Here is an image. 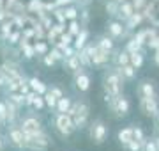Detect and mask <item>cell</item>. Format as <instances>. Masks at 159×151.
I'll list each match as a JSON object with an SVG mask.
<instances>
[{"label": "cell", "mask_w": 159, "mask_h": 151, "mask_svg": "<svg viewBox=\"0 0 159 151\" xmlns=\"http://www.w3.org/2000/svg\"><path fill=\"white\" fill-rule=\"evenodd\" d=\"M125 82L120 75L119 66L115 68H106V71L102 73V91L108 96H119L124 93Z\"/></svg>", "instance_id": "cell-1"}, {"label": "cell", "mask_w": 159, "mask_h": 151, "mask_svg": "<svg viewBox=\"0 0 159 151\" xmlns=\"http://www.w3.org/2000/svg\"><path fill=\"white\" fill-rule=\"evenodd\" d=\"M67 114L73 117L76 130H85L89 126V119H90V105L85 100H78L71 105Z\"/></svg>", "instance_id": "cell-2"}, {"label": "cell", "mask_w": 159, "mask_h": 151, "mask_svg": "<svg viewBox=\"0 0 159 151\" xmlns=\"http://www.w3.org/2000/svg\"><path fill=\"white\" fill-rule=\"evenodd\" d=\"M53 126H55V132H57L62 139H67L76 132V126H74L73 117L69 116L67 112H57L55 117H53Z\"/></svg>", "instance_id": "cell-3"}, {"label": "cell", "mask_w": 159, "mask_h": 151, "mask_svg": "<svg viewBox=\"0 0 159 151\" xmlns=\"http://www.w3.org/2000/svg\"><path fill=\"white\" fill-rule=\"evenodd\" d=\"M85 48L89 50V55H90L94 68H97V70H106L108 68L110 61H111V53L102 50L101 46H97L96 43H87Z\"/></svg>", "instance_id": "cell-4"}, {"label": "cell", "mask_w": 159, "mask_h": 151, "mask_svg": "<svg viewBox=\"0 0 159 151\" xmlns=\"http://www.w3.org/2000/svg\"><path fill=\"white\" fill-rule=\"evenodd\" d=\"M50 144L51 139L44 130L37 132V134H25V148H29L32 151H46Z\"/></svg>", "instance_id": "cell-5"}, {"label": "cell", "mask_w": 159, "mask_h": 151, "mask_svg": "<svg viewBox=\"0 0 159 151\" xmlns=\"http://www.w3.org/2000/svg\"><path fill=\"white\" fill-rule=\"evenodd\" d=\"M108 134H110V130H108L106 123L102 121V119H94V121L89 124V139H90L96 146L104 144L106 139H108Z\"/></svg>", "instance_id": "cell-6"}, {"label": "cell", "mask_w": 159, "mask_h": 151, "mask_svg": "<svg viewBox=\"0 0 159 151\" xmlns=\"http://www.w3.org/2000/svg\"><path fill=\"white\" fill-rule=\"evenodd\" d=\"M108 107H110V110H111V114H113L115 117H119V119L127 117L129 112H131V101H129L127 96H124V94L111 96V100L108 101Z\"/></svg>", "instance_id": "cell-7"}, {"label": "cell", "mask_w": 159, "mask_h": 151, "mask_svg": "<svg viewBox=\"0 0 159 151\" xmlns=\"http://www.w3.org/2000/svg\"><path fill=\"white\" fill-rule=\"evenodd\" d=\"M138 107L145 117H156L159 112V94L150 96V98H140L138 100Z\"/></svg>", "instance_id": "cell-8"}, {"label": "cell", "mask_w": 159, "mask_h": 151, "mask_svg": "<svg viewBox=\"0 0 159 151\" xmlns=\"http://www.w3.org/2000/svg\"><path fill=\"white\" fill-rule=\"evenodd\" d=\"M74 89L78 93H89V89L92 85V76L87 71V68H80L74 71Z\"/></svg>", "instance_id": "cell-9"}, {"label": "cell", "mask_w": 159, "mask_h": 151, "mask_svg": "<svg viewBox=\"0 0 159 151\" xmlns=\"http://www.w3.org/2000/svg\"><path fill=\"white\" fill-rule=\"evenodd\" d=\"M157 94V84L152 78H143L136 84V96L140 98H150Z\"/></svg>", "instance_id": "cell-10"}, {"label": "cell", "mask_w": 159, "mask_h": 151, "mask_svg": "<svg viewBox=\"0 0 159 151\" xmlns=\"http://www.w3.org/2000/svg\"><path fill=\"white\" fill-rule=\"evenodd\" d=\"M20 128L23 130V134H37V132H43V121H41L37 116H27L21 121Z\"/></svg>", "instance_id": "cell-11"}, {"label": "cell", "mask_w": 159, "mask_h": 151, "mask_svg": "<svg viewBox=\"0 0 159 151\" xmlns=\"http://www.w3.org/2000/svg\"><path fill=\"white\" fill-rule=\"evenodd\" d=\"M106 34L111 36L115 41L120 39V37H124V36H125V25H124V22H120V20H110L108 23H106Z\"/></svg>", "instance_id": "cell-12"}, {"label": "cell", "mask_w": 159, "mask_h": 151, "mask_svg": "<svg viewBox=\"0 0 159 151\" xmlns=\"http://www.w3.org/2000/svg\"><path fill=\"white\" fill-rule=\"evenodd\" d=\"M7 137H9V144L12 148H16V149H23L25 148V134H23V130L20 126H12L9 130Z\"/></svg>", "instance_id": "cell-13"}, {"label": "cell", "mask_w": 159, "mask_h": 151, "mask_svg": "<svg viewBox=\"0 0 159 151\" xmlns=\"http://www.w3.org/2000/svg\"><path fill=\"white\" fill-rule=\"evenodd\" d=\"M134 6H133V2H129V0H124V2H120L119 6V20H122V22H125L129 16H133L134 14Z\"/></svg>", "instance_id": "cell-14"}, {"label": "cell", "mask_w": 159, "mask_h": 151, "mask_svg": "<svg viewBox=\"0 0 159 151\" xmlns=\"http://www.w3.org/2000/svg\"><path fill=\"white\" fill-rule=\"evenodd\" d=\"M96 45H97V46H101L102 50L110 52V53H111V52L115 50V39L111 37V36H108V34H101V36H97Z\"/></svg>", "instance_id": "cell-15"}, {"label": "cell", "mask_w": 159, "mask_h": 151, "mask_svg": "<svg viewBox=\"0 0 159 151\" xmlns=\"http://www.w3.org/2000/svg\"><path fill=\"white\" fill-rule=\"evenodd\" d=\"M111 59H113V62L117 66H124V64H129V52L127 50H119V48H115L113 52H111Z\"/></svg>", "instance_id": "cell-16"}, {"label": "cell", "mask_w": 159, "mask_h": 151, "mask_svg": "<svg viewBox=\"0 0 159 151\" xmlns=\"http://www.w3.org/2000/svg\"><path fill=\"white\" fill-rule=\"evenodd\" d=\"M117 139H119V142L122 146H127L131 142V140L134 139V135H133V126H125V128H120L119 134H117Z\"/></svg>", "instance_id": "cell-17"}, {"label": "cell", "mask_w": 159, "mask_h": 151, "mask_svg": "<svg viewBox=\"0 0 159 151\" xmlns=\"http://www.w3.org/2000/svg\"><path fill=\"white\" fill-rule=\"evenodd\" d=\"M120 70V75H122V78H124V82H133L134 78H136V68L133 66V64H124V66H119Z\"/></svg>", "instance_id": "cell-18"}, {"label": "cell", "mask_w": 159, "mask_h": 151, "mask_svg": "<svg viewBox=\"0 0 159 151\" xmlns=\"http://www.w3.org/2000/svg\"><path fill=\"white\" fill-rule=\"evenodd\" d=\"M29 85H30V89H32L34 93H37V94H44L46 91H48V85H46L41 78H37V76L29 78Z\"/></svg>", "instance_id": "cell-19"}, {"label": "cell", "mask_w": 159, "mask_h": 151, "mask_svg": "<svg viewBox=\"0 0 159 151\" xmlns=\"http://www.w3.org/2000/svg\"><path fill=\"white\" fill-rule=\"evenodd\" d=\"M89 36H90V34H89V30H87V29H81L78 36H74L73 46L76 48V50H81V48H83L87 43H89Z\"/></svg>", "instance_id": "cell-20"}, {"label": "cell", "mask_w": 159, "mask_h": 151, "mask_svg": "<svg viewBox=\"0 0 159 151\" xmlns=\"http://www.w3.org/2000/svg\"><path fill=\"white\" fill-rule=\"evenodd\" d=\"M142 22H143V14L140 11H134V14L127 18V20L124 22V25H125V29L127 30H133V29H136Z\"/></svg>", "instance_id": "cell-21"}, {"label": "cell", "mask_w": 159, "mask_h": 151, "mask_svg": "<svg viewBox=\"0 0 159 151\" xmlns=\"http://www.w3.org/2000/svg\"><path fill=\"white\" fill-rule=\"evenodd\" d=\"M129 64H133L136 70H140L143 64H145V52H131L129 53Z\"/></svg>", "instance_id": "cell-22"}, {"label": "cell", "mask_w": 159, "mask_h": 151, "mask_svg": "<svg viewBox=\"0 0 159 151\" xmlns=\"http://www.w3.org/2000/svg\"><path fill=\"white\" fill-rule=\"evenodd\" d=\"M64 68H67L69 71H76V70H80V68H83L81 66V62H80V59H78V55L74 53V55H71V57H67V59H64Z\"/></svg>", "instance_id": "cell-23"}, {"label": "cell", "mask_w": 159, "mask_h": 151, "mask_svg": "<svg viewBox=\"0 0 159 151\" xmlns=\"http://www.w3.org/2000/svg\"><path fill=\"white\" fill-rule=\"evenodd\" d=\"M76 55H78L80 62L83 68H92V61H90V55H89V50L85 46L81 48V50H76Z\"/></svg>", "instance_id": "cell-24"}, {"label": "cell", "mask_w": 159, "mask_h": 151, "mask_svg": "<svg viewBox=\"0 0 159 151\" xmlns=\"http://www.w3.org/2000/svg\"><path fill=\"white\" fill-rule=\"evenodd\" d=\"M71 105H73L71 98H67V96H62V98L57 100V107H55V110H57V112H69Z\"/></svg>", "instance_id": "cell-25"}, {"label": "cell", "mask_w": 159, "mask_h": 151, "mask_svg": "<svg viewBox=\"0 0 159 151\" xmlns=\"http://www.w3.org/2000/svg\"><path fill=\"white\" fill-rule=\"evenodd\" d=\"M64 11V16H66V20H78V16H80V11H78V7H74L73 4L71 6H67V7H64L62 9Z\"/></svg>", "instance_id": "cell-26"}, {"label": "cell", "mask_w": 159, "mask_h": 151, "mask_svg": "<svg viewBox=\"0 0 159 151\" xmlns=\"http://www.w3.org/2000/svg\"><path fill=\"white\" fill-rule=\"evenodd\" d=\"M119 2L117 0H108L106 2V12H108V16H111V18H117L119 16Z\"/></svg>", "instance_id": "cell-27"}, {"label": "cell", "mask_w": 159, "mask_h": 151, "mask_svg": "<svg viewBox=\"0 0 159 151\" xmlns=\"http://www.w3.org/2000/svg\"><path fill=\"white\" fill-rule=\"evenodd\" d=\"M27 9L30 12H39V14H43L44 12V4H43V0H30Z\"/></svg>", "instance_id": "cell-28"}, {"label": "cell", "mask_w": 159, "mask_h": 151, "mask_svg": "<svg viewBox=\"0 0 159 151\" xmlns=\"http://www.w3.org/2000/svg\"><path fill=\"white\" fill-rule=\"evenodd\" d=\"M34 50H35V55H46V53L50 52V46H48V43L43 39H39L37 43H34Z\"/></svg>", "instance_id": "cell-29"}, {"label": "cell", "mask_w": 159, "mask_h": 151, "mask_svg": "<svg viewBox=\"0 0 159 151\" xmlns=\"http://www.w3.org/2000/svg\"><path fill=\"white\" fill-rule=\"evenodd\" d=\"M43 98H44V103H46V107H50V109H55V107H57V96H55V94L51 93L50 89H48V91H46L44 94H43Z\"/></svg>", "instance_id": "cell-30"}, {"label": "cell", "mask_w": 159, "mask_h": 151, "mask_svg": "<svg viewBox=\"0 0 159 151\" xmlns=\"http://www.w3.org/2000/svg\"><path fill=\"white\" fill-rule=\"evenodd\" d=\"M133 135H134V140H140L142 144H145V140H147V135H145V132H143L142 126H133Z\"/></svg>", "instance_id": "cell-31"}, {"label": "cell", "mask_w": 159, "mask_h": 151, "mask_svg": "<svg viewBox=\"0 0 159 151\" xmlns=\"http://www.w3.org/2000/svg\"><path fill=\"white\" fill-rule=\"evenodd\" d=\"M81 27H83V25L78 23V20H71V22H69V25H67V32L71 36H78L80 30H81Z\"/></svg>", "instance_id": "cell-32"}, {"label": "cell", "mask_w": 159, "mask_h": 151, "mask_svg": "<svg viewBox=\"0 0 159 151\" xmlns=\"http://www.w3.org/2000/svg\"><path fill=\"white\" fill-rule=\"evenodd\" d=\"M11 32H12V22H6V23L0 25V37L2 39H7Z\"/></svg>", "instance_id": "cell-33"}, {"label": "cell", "mask_w": 159, "mask_h": 151, "mask_svg": "<svg viewBox=\"0 0 159 151\" xmlns=\"http://www.w3.org/2000/svg\"><path fill=\"white\" fill-rule=\"evenodd\" d=\"M125 50H127L129 53H131V52H142L143 46L140 45V43H136V39L133 37L131 41H127V45H125Z\"/></svg>", "instance_id": "cell-34"}, {"label": "cell", "mask_w": 159, "mask_h": 151, "mask_svg": "<svg viewBox=\"0 0 159 151\" xmlns=\"http://www.w3.org/2000/svg\"><path fill=\"white\" fill-rule=\"evenodd\" d=\"M32 107H34L37 112H41L43 109L46 107L44 103V98H43V94H35V98H34V103H32Z\"/></svg>", "instance_id": "cell-35"}, {"label": "cell", "mask_w": 159, "mask_h": 151, "mask_svg": "<svg viewBox=\"0 0 159 151\" xmlns=\"http://www.w3.org/2000/svg\"><path fill=\"white\" fill-rule=\"evenodd\" d=\"M9 100H11L12 103H16L18 107L25 105V94H16L14 91H12V93H9Z\"/></svg>", "instance_id": "cell-36"}, {"label": "cell", "mask_w": 159, "mask_h": 151, "mask_svg": "<svg viewBox=\"0 0 159 151\" xmlns=\"http://www.w3.org/2000/svg\"><path fill=\"white\" fill-rule=\"evenodd\" d=\"M51 55V57L55 59V61H57V62H64V52L62 50H60V48H57V46H53L50 50V52H48Z\"/></svg>", "instance_id": "cell-37"}, {"label": "cell", "mask_w": 159, "mask_h": 151, "mask_svg": "<svg viewBox=\"0 0 159 151\" xmlns=\"http://www.w3.org/2000/svg\"><path fill=\"white\" fill-rule=\"evenodd\" d=\"M142 148H143V144L140 142V140H131L129 144L125 146V151H142Z\"/></svg>", "instance_id": "cell-38"}, {"label": "cell", "mask_w": 159, "mask_h": 151, "mask_svg": "<svg viewBox=\"0 0 159 151\" xmlns=\"http://www.w3.org/2000/svg\"><path fill=\"white\" fill-rule=\"evenodd\" d=\"M20 39H21V32H20V30L11 32V34H9V37H7L9 45H18V43H20Z\"/></svg>", "instance_id": "cell-39"}, {"label": "cell", "mask_w": 159, "mask_h": 151, "mask_svg": "<svg viewBox=\"0 0 159 151\" xmlns=\"http://www.w3.org/2000/svg\"><path fill=\"white\" fill-rule=\"evenodd\" d=\"M142 151H159V149H157V146H156L154 140L147 139L145 140V144H143V148H142Z\"/></svg>", "instance_id": "cell-40"}, {"label": "cell", "mask_w": 159, "mask_h": 151, "mask_svg": "<svg viewBox=\"0 0 159 151\" xmlns=\"http://www.w3.org/2000/svg\"><path fill=\"white\" fill-rule=\"evenodd\" d=\"M35 94H37V93H34L32 89H30L29 93L25 94V105H27V107H32V103H34V98H35Z\"/></svg>", "instance_id": "cell-41"}, {"label": "cell", "mask_w": 159, "mask_h": 151, "mask_svg": "<svg viewBox=\"0 0 159 151\" xmlns=\"http://www.w3.org/2000/svg\"><path fill=\"white\" fill-rule=\"evenodd\" d=\"M0 119L4 123L7 121V103L6 101H0Z\"/></svg>", "instance_id": "cell-42"}, {"label": "cell", "mask_w": 159, "mask_h": 151, "mask_svg": "<svg viewBox=\"0 0 159 151\" xmlns=\"http://www.w3.org/2000/svg\"><path fill=\"white\" fill-rule=\"evenodd\" d=\"M43 61H44V64L48 66V68H53V66L57 64V61H55V59L51 57L50 53H46V55H43Z\"/></svg>", "instance_id": "cell-43"}, {"label": "cell", "mask_w": 159, "mask_h": 151, "mask_svg": "<svg viewBox=\"0 0 159 151\" xmlns=\"http://www.w3.org/2000/svg\"><path fill=\"white\" fill-rule=\"evenodd\" d=\"M76 0H55V6L57 7H67L71 4H74Z\"/></svg>", "instance_id": "cell-44"}, {"label": "cell", "mask_w": 159, "mask_h": 151, "mask_svg": "<svg viewBox=\"0 0 159 151\" xmlns=\"http://www.w3.org/2000/svg\"><path fill=\"white\" fill-rule=\"evenodd\" d=\"M145 4H147V0H133V6H134V9H136V11H140Z\"/></svg>", "instance_id": "cell-45"}, {"label": "cell", "mask_w": 159, "mask_h": 151, "mask_svg": "<svg viewBox=\"0 0 159 151\" xmlns=\"http://www.w3.org/2000/svg\"><path fill=\"white\" fill-rule=\"evenodd\" d=\"M32 36H35L34 29H23V37H27V39H30Z\"/></svg>", "instance_id": "cell-46"}, {"label": "cell", "mask_w": 159, "mask_h": 151, "mask_svg": "<svg viewBox=\"0 0 159 151\" xmlns=\"http://www.w3.org/2000/svg\"><path fill=\"white\" fill-rule=\"evenodd\" d=\"M50 91H51V93H53V94H55V96H57V98H62V96H64L62 89H58V87H51Z\"/></svg>", "instance_id": "cell-47"}, {"label": "cell", "mask_w": 159, "mask_h": 151, "mask_svg": "<svg viewBox=\"0 0 159 151\" xmlns=\"http://www.w3.org/2000/svg\"><path fill=\"white\" fill-rule=\"evenodd\" d=\"M80 14H81V18H83V25H85L87 22H89V12H87V11H81Z\"/></svg>", "instance_id": "cell-48"}, {"label": "cell", "mask_w": 159, "mask_h": 151, "mask_svg": "<svg viewBox=\"0 0 159 151\" xmlns=\"http://www.w3.org/2000/svg\"><path fill=\"white\" fill-rule=\"evenodd\" d=\"M154 62L159 66V48H156V55H154Z\"/></svg>", "instance_id": "cell-49"}, {"label": "cell", "mask_w": 159, "mask_h": 151, "mask_svg": "<svg viewBox=\"0 0 159 151\" xmlns=\"http://www.w3.org/2000/svg\"><path fill=\"white\" fill-rule=\"evenodd\" d=\"M76 2H80V6H89L92 0H76Z\"/></svg>", "instance_id": "cell-50"}, {"label": "cell", "mask_w": 159, "mask_h": 151, "mask_svg": "<svg viewBox=\"0 0 159 151\" xmlns=\"http://www.w3.org/2000/svg\"><path fill=\"white\" fill-rule=\"evenodd\" d=\"M4 146H6V142H4V137L0 135V151H4Z\"/></svg>", "instance_id": "cell-51"}, {"label": "cell", "mask_w": 159, "mask_h": 151, "mask_svg": "<svg viewBox=\"0 0 159 151\" xmlns=\"http://www.w3.org/2000/svg\"><path fill=\"white\" fill-rule=\"evenodd\" d=\"M154 142H156V146H157V149H159V137H156V139H154Z\"/></svg>", "instance_id": "cell-52"}, {"label": "cell", "mask_w": 159, "mask_h": 151, "mask_svg": "<svg viewBox=\"0 0 159 151\" xmlns=\"http://www.w3.org/2000/svg\"><path fill=\"white\" fill-rule=\"evenodd\" d=\"M0 85H6V82L2 80V78H0Z\"/></svg>", "instance_id": "cell-53"}, {"label": "cell", "mask_w": 159, "mask_h": 151, "mask_svg": "<svg viewBox=\"0 0 159 151\" xmlns=\"http://www.w3.org/2000/svg\"><path fill=\"white\" fill-rule=\"evenodd\" d=\"M2 123H4V121H2V119H0V128H2Z\"/></svg>", "instance_id": "cell-54"}, {"label": "cell", "mask_w": 159, "mask_h": 151, "mask_svg": "<svg viewBox=\"0 0 159 151\" xmlns=\"http://www.w3.org/2000/svg\"><path fill=\"white\" fill-rule=\"evenodd\" d=\"M46 2H55V0H46Z\"/></svg>", "instance_id": "cell-55"}]
</instances>
